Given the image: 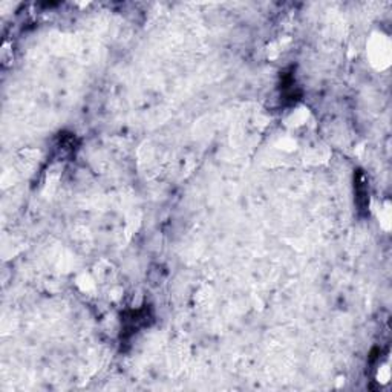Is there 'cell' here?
<instances>
[{
    "mask_svg": "<svg viewBox=\"0 0 392 392\" xmlns=\"http://www.w3.org/2000/svg\"><path fill=\"white\" fill-rule=\"evenodd\" d=\"M281 98L284 103H288V105H296V103L301 100L302 97V91L297 86L296 79L292 72H284L281 76Z\"/></svg>",
    "mask_w": 392,
    "mask_h": 392,
    "instance_id": "cell-2",
    "label": "cell"
},
{
    "mask_svg": "<svg viewBox=\"0 0 392 392\" xmlns=\"http://www.w3.org/2000/svg\"><path fill=\"white\" fill-rule=\"evenodd\" d=\"M154 322V311L149 305H144L138 310L126 311L121 316V339H130L139 330L146 328Z\"/></svg>",
    "mask_w": 392,
    "mask_h": 392,
    "instance_id": "cell-1",
    "label": "cell"
}]
</instances>
